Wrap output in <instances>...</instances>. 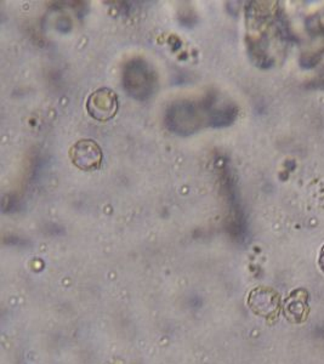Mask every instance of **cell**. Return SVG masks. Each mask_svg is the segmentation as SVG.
<instances>
[{
  "label": "cell",
  "mask_w": 324,
  "mask_h": 364,
  "mask_svg": "<svg viewBox=\"0 0 324 364\" xmlns=\"http://www.w3.org/2000/svg\"><path fill=\"white\" fill-rule=\"evenodd\" d=\"M87 108V112L94 119L99 122L112 119L118 111V97L116 92L108 87L96 90L89 96Z\"/></svg>",
  "instance_id": "cell-1"
},
{
  "label": "cell",
  "mask_w": 324,
  "mask_h": 364,
  "mask_svg": "<svg viewBox=\"0 0 324 364\" xmlns=\"http://www.w3.org/2000/svg\"><path fill=\"white\" fill-rule=\"evenodd\" d=\"M248 305L255 315L271 319L277 317L281 307L279 293L269 287H258L250 291Z\"/></svg>",
  "instance_id": "cell-2"
},
{
  "label": "cell",
  "mask_w": 324,
  "mask_h": 364,
  "mask_svg": "<svg viewBox=\"0 0 324 364\" xmlns=\"http://www.w3.org/2000/svg\"><path fill=\"white\" fill-rule=\"evenodd\" d=\"M72 163L84 171L97 170L102 163V151L94 140H80L70 149Z\"/></svg>",
  "instance_id": "cell-3"
},
{
  "label": "cell",
  "mask_w": 324,
  "mask_h": 364,
  "mask_svg": "<svg viewBox=\"0 0 324 364\" xmlns=\"http://www.w3.org/2000/svg\"><path fill=\"white\" fill-rule=\"evenodd\" d=\"M308 294L303 289L293 291L284 302V314L291 322L301 323L308 314Z\"/></svg>",
  "instance_id": "cell-4"
},
{
  "label": "cell",
  "mask_w": 324,
  "mask_h": 364,
  "mask_svg": "<svg viewBox=\"0 0 324 364\" xmlns=\"http://www.w3.org/2000/svg\"><path fill=\"white\" fill-rule=\"evenodd\" d=\"M318 264H320V267L322 271L324 272V245L320 249V259H318Z\"/></svg>",
  "instance_id": "cell-5"
}]
</instances>
